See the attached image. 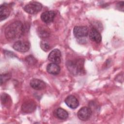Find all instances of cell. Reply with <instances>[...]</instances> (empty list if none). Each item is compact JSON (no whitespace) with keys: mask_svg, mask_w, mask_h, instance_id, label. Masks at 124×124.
Returning a JSON list of instances; mask_svg holds the SVG:
<instances>
[{"mask_svg":"<svg viewBox=\"0 0 124 124\" xmlns=\"http://www.w3.org/2000/svg\"><path fill=\"white\" fill-rule=\"evenodd\" d=\"M37 32L38 36L43 39L47 38L50 35V31L46 27H39L37 29Z\"/></svg>","mask_w":124,"mask_h":124,"instance_id":"cell-16","label":"cell"},{"mask_svg":"<svg viewBox=\"0 0 124 124\" xmlns=\"http://www.w3.org/2000/svg\"><path fill=\"white\" fill-rule=\"evenodd\" d=\"M90 39L93 42L99 43L101 42L102 36L100 32L95 28H92L89 32Z\"/></svg>","mask_w":124,"mask_h":124,"instance_id":"cell-12","label":"cell"},{"mask_svg":"<svg viewBox=\"0 0 124 124\" xmlns=\"http://www.w3.org/2000/svg\"><path fill=\"white\" fill-rule=\"evenodd\" d=\"M30 84L31 87L36 90H43L45 89L46 86V83L43 81L36 78L31 80Z\"/></svg>","mask_w":124,"mask_h":124,"instance_id":"cell-11","label":"cell"},{"mask_svg":"<svg viewBox=\"0 0 124 124\" xmlns=\"http://www.w3.org/2000/svg\"><path fill=\"white\" fill-rule=\"evenodd\" d=\"M66 66L73 75H81L84 73V60L82 59L69 60L66 62Z\"/></svg>","mask_w":124,"mask_h":124,"instance_id":"cell-2","label":"cell"},{"mask_svg":"<svg viewBox=\"0 0 124 124\" xmlns=\"http://www.w3.org/2000/svg\"><path fill=\"white\" fill-rule=\"evenodd\" d=\"M56 16V13L52 11H49L43 12L41 15L42 20L46 23L52 22Z\"/></svg>","mask_w":124,"mask_h":124,"instance_id":"cell-9","label":"cell"},{"mask_svg":"<svg viewBox=\"0 0 124 124\" xmlns=\"http://www.w3.org/2000/svg\"><path fill=\"white\" fill-rule=\"evenodd\" d=\"M13 47L17 51L25 52L28 51L30 49V44L26 41H17L14 44Z\"/></svg>","mask_w":124,"mask_h":124,"instance_id":"cell-4","label":"cell"},{"mask_svg":"<svg viewBox=\"0 0 124 124\" xmlns=\"http://www.w3.org/2000/svg\"><path fill=\"white\" fill-rule=\"evenodd\" d=\"M92 110L89 108L84 107L79 109L77 113L78 118L82 121H87L91 116Z\"/></svg>","mask_w":124,"mask_h":124,"instance_id":"cell-6","label":"cell"},{"mask_svg":"<svg viewBox=\"0 0 124 124\" xmlns=\"http://www.w3.org/2000/svg\"><path fill=\"white\" fill-rule=\"evenodd\" d=\"M36 108V103L31 100L24 102L21 106V110L24 113H30L33 112Z\"/></svg>","mask_w":124,"mask_h":124,"instance_id":"cell-5","label":"cell"},{"mask_svg":"<svg viewBox=\"0 0 124 124\" xmlns=\"http://www.w3.org/2000/svg\"><path fill=\"white\" fill-rule=\"evenodd\" d=\"M40 46L41 48L45 51H47L50 49V46L48 43L45 40H43L40 43Z\"/></svg>","mask_w":124,"mask_h":124,"instance_id":"cell-18","label":"cell"},{"mask_svg":"<svg viewBox=\"0 0 124 124\" xmlns=\"http://www.w3.org/2000/svg\"><path fill=\"white\" fill-rule=\"evenodd\" d=\"M42 5L37 1H31L26 5L24 7V11L30 14H36L41 10Z\"/></svg>","mask_w":124,"mask_h":124,"instance_id":"cell-3","label":"cell"},{"mask_svg":"<svg viewBox=\"0 0 124 124\" xmlns=\"http://www.w3.org/2000/svg\"><path fill=\"white\" fill-rule=\"evenodd\" d=\"M61 68L59 65L55 63H50L46 67V70L48 73L52 75H58L60 72Z\"/></svg>","mask_w":124,"mask_h":124,"instance_id":"cell-14","label":"cell"},{"mask_svg":"<svg viewBox=\"0 0 124 124\" xmlns=\"http://www.w3.org/2000/svg\"><path fill=\"white\" fill-rule=\"evenodd\" d=\"M0 99L2 104L5 106H8V105L10 104L11 102L10 96L5 93H3L1 95Z\"/></svg>","mask_w":124,"mask_h":124,"instance_id":"cell-17","label":"cell"},{"mask_svg":"<svg viewBox=\"0 0 124 124\" xmlns=\"http://www.w3.org/2000/svg\"><path fill=\"white\" fill-rule=\"evenodd\" d=\"M11 78V74L10 73H4L0 75V82L1 85H2L3 83L6 82L9 80Z\"/></svg>","mask_w":124,"mask_h":124,"instance_id":"cell-19","label":"cell"},{"mask_svg":"<svg viewBox=\"0 0 124 124\" xmlns=\"http://www.w3.org/2000/svg\"><path fill=\"white\" fill-rule=\"evenodd\" d=\"M88 29L86 26H76L73 29L74 35L77 38L85 37L88 35Z\"/></svg>","mask_w":124,"mask_h":124,"instance_id":"cell-7","label":"cell"},{"mask_svg":"<svg viewBox=\"0 0 124 124\" xmlns=\"http://www.w3.org/2000/svg\"><path fill=\"white\" fill-rule=\"evenodd\" d=\"M65 103L66 105L71 108L75 109L79 105V102L77 98L74 95H69L65 99Z\"/></svg>","mask_w":124,"mask_h":124,"instance_id":"cell-10","label":"cell"},{"mask_svg":"<svg viewBox=\"0 0 124 124\" xmlns=\"http://www.w3.org/2000/svg\"><path fill=\"white\" fill-rule=\"evenodd\" d=\"M117 4H118L119 8L121 7L122 9H123V8H124V1H120L119 3H118Z\"/></svg>","mask_w":124,"mask_h":124,"instance_id":"cell-20","label":"cell"},{"mask_svg":"<svg viewBox=\"0 0 124 124\" xmlns=\"http://www.w3.org/2000/svg\"><path fill=\"white\" fill-rule=\"evenodd\" d=\"M10 14V10L7 5L4 4L1 5L0 7V19L2 21L6 19Z\"/></svg>","mask_w":124,"mask_h":124,"instance_id":"cell-13","label":"cell"},{"mask_svg":"<svg viewBox=\"0 0 124 124\" xmlns=\"http://www.w3.org/2000/svg\"><path fill=\"white\" fill-rule=\"evenodd\" d=\"M61 52L58 49L52 50L48 56V59L53 63L59 64L61 61Z\"/></svg>","mask_w":124,"mask_h":124,"instance_id":"cell-8","label":"cell"},{"mask_svg":"<svg viewBox=\"0 0 124 124\" xmlns=\"http://www.w3.org/2000/svg\"><path fill=\"white\" fill-rule=\"evenodd\" d=\"M23 32V24L19 21H16L11 23L6 28L4 33L7 40L13 41L21 37Z\"/></svg>","mask_w":124,"mask_h":124,"instance_id":"cell-1","label":"cell"},{"mask_svg":"<svg viewBox=\"0 0 124 124\" xmlns=\"http://www.w3.org/2000/svg\"><path fill=\"white\" fill-rule=\"evenodd\" d=\"M54 115L55 117L61 120H65L68 118V112L62 108H58L54 112Z\"/></svg>","mask_w":124,"mask_h":124,"instance_id":"cell-15","label":"cell"}]
</instances>
